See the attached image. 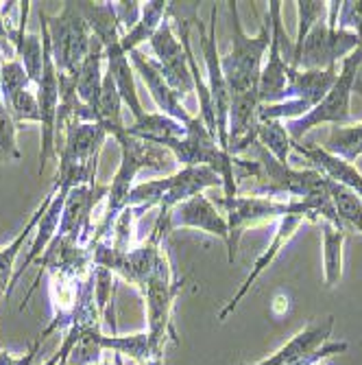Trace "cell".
Masks as SVG:
<instances>
[{
	"label": "cell",
	"mask_w": 362,
	"mask_h": 365,
	"mask_svg": "<svg viewBox=\"0 0 362 365\" xmlns=\"http://www.w3.org/2000/svg\"><path fill=\"white\" fill-rule=\"evenodd\" d=\"M16 134H18V123L7 110L3 96H0V162H11L20 158Z\"/></svg>",
	"instance_id": "obj_24"
},
{
	"label": "cell",
	"mask_w": 362,
	"mask_h": 365,
	"mask_svg": "<svg viewBox=\"0 0 362 365\" xmlns=\"http://www.w3.org/2000/svg\"><path fill=\"white\" fill-rule=\"evenodd\" d=\"M103 48H105V59H107V73L116 81V88H118V92L122 96V103L131 110V114H134V120L144 118L147 112H144L140 98H138V90H136V81H134V71H131L129 57L122 51L120 40L107 42Z\"/></svg>",
	"instance_id": "obj_15"
},
{
	"label": "cell",
	"mask_w": 362,
	"mask_h": 365,
	"mask_svg": "<svg viewBox=\"0 0 362 365\" xmlns=\"http://www.w3.org/2000/svg\"><path fill=\"white\" fill-rule=\"evenodd\" d=\"M40 26H42V46H44V68L42 79L38 83L36 96L40 106V125H42V151H40V171L42 178L46 171V164L53 155H57L55 147V123H57V110H59V77L50 53V36L46 29V14H40Z\"/></svg>",
	"instance_id": "obj_7"
},
{
	"label": "cell",
	"mask_w": 362,
	"mask_h": 365,
	"mask_svg": "<svg viewBox=\"0 0 362 365\" xmlns=\"http://www.w3.org/2000/svg\"><path fill=\"white\" fill-rule=\"evenodd\" d=\"M101 365H124V363H122V354L114 352V361H103Z\"/></svg>",
	"instance_id": "obj_30"
},
{
	"label": "cell",
	"mask_w": 362,
	"mask_h": 365,
	"mask_svg": "<svg viewBox=\"0 0 362 365\" xmlns=\"http://www.w3.org/2000/svg\"><path fill=\"white\" fill-rule=\"evenodd\" d=\"M325 184H327V190H330L332 204H334V210H336L341 223L347 230H356L362 235V199L347 186L336 184L327 178H325Z\"/></svg>",
	"instance_id": "obj_20"
},
{
	"label": "cell",
	"mask_w": 362,
	"mask_h": 365,
	"mask_svg": "<svg viewBox=\"0 0 362 365\" xmlns=\"http://www.w3.org/2000/svg\"><path fill=\"white\" fill-rule=\"evenodd\" d=\"M325 151L349 164L356 162V158L362 155V123L351 127H334L330 140L325 145Z\"/></svg>",
	"instance_id": "obj_22"
},
{
	"label": "cell",
	"mask_w": 362,
	"mask_h": 365,
	"mask_svg": "<svg viewBox=\"0 0 362 365\" xmlns=\"http://www.w3.org/2000/svg\"><path fill=\"white\" fill-rule=\"evenodd\" d=\"M40 341H36L31 346V350L26 352V356H14V354H9V352H3L0 350V365H31L33 363V359H36V354H38V350H40Z\"/></svg>",
	"instance_id": "obj_29"
},
{
	"label": "cell",
	"mask_w": 362,
	"mask_h": 365,
	"mask_svg": "<svg viewBox=\"0 0 362 365\" xmlns=\"http://www.w3.org/2000/svg\"><path fill=\"white\" fill-rule=\"evenodd\" d=\"M103 59H105V48L96 38H92V46L87 57L81 63L79 79H77V96L79 101L90 110L92 118L96 125H101V92H103Z\"/></svg>",
	"instance_id": "obj_13"
},
{
	"label": "cell",
	"mask_w": 362,
	"mask_h": 365,
	"mask_svg": "<svg viewBox=\"0 0 362 365\" xmlns=\"http://www.w3.org/2000/svg\"><path fill=\"white\" fill-rule=\"evenodd\" d=\"M116 7V16H118V22H120V29H124V33H129L134 29L140 20V11H142V3H136V0H131V3H114Z\"/></svg>",
	"instance_id": "obj_28"
},
{
	"label": "cell",
	"mask_w": 362,
	"mask_h": 365,
	"mask_svg": "<svg viewBox=\"0 0 362 365\" xmlns=\"http://www.w3.org/2000/svg\"><path fill=\"white\" fill-rule=\"evenodd\" d=\"M334 328V317H327L321 324H312L306 330H302L299 335H294L284 348H280L273 356L260 361V363H249V365H288L292 361H299L302 356L323 348L332 335Z\"/></svg>",
	"instance_id": "obj_14"
},
{
	"label": "cell",
	"mask_w": 362,
	"mask_h": 365,
	"mask_svg": "<svg viewBox=\"0 0 362 365\" xmlns=\"http://www.w3.org/2000/svg\"><path fill=\"white\" fill-rule=\"evenodd\" d=\"M164 215V212H159ZM166 217V230L175 232L179 227H192V230H201L206 235L218 237L227 243L229 237V227H227V219L218 212V208L210 202V199L201 192L194 195L188 202L175 206Z\"/></svg>",
	"instance_id": "obj_10"
},
{
	"label": "cell",
	"mask_w": 362,
	"mask_h": 365,
	"mask_svg": "<svg viewBox=\"0 0 362 365\" xmlns=\"http://www.w3.org/2000/svg\"><path fill=\"white\" fill-rule=\"evenodd\" d=\"M341 11H343V22L336 29L349 31L360 40L362 46V0L360 3H341Z\"/></svg>",
	"instance_id": "obj_27"
},
{
	"label": "cell",
	"mask_w": 362,
	"mask_h": 365,
	"mask_svg": "<svg viewBox=\"0 0 362 365\" xmlns=\"http://www.w3.org/2000/svg\"><path fill=\"white\" fill-rule=\"evenodd\" d=\"M55 195H57V186L53 184L50 192L44 197V202L40 204V208H38L36 212H33V217L28 219V223L24 225V230L11 241V245H7V247L0 250V295H7V289H9L11 280H14V276H11V274H14V262H16V258H18L22 245L26 243V239H28V235H31V230H36L38 223L42 221V217L46 215V210H48V206L53 204Z\"/></svg>",
	"instance_id": "obj_16"
},
{
	"label": "cell",
	"mask_w": 362,
	"mask_h": 365,
	"mask_svg": "<svg viewBox=\"0 0 362 365\" xmlns=\"http://www.w3.org/2000/svg\"><path fill=\"white\" fill-rule=\"evenodd\" d=\"M46 29L57 75L79 79L81 63L90 53L94 36L77 3H63L61 14L46 16Z\"/></svg>",
	"instance_id": "obj_3"
},
{
	"label": "cell",
	"mask_w": 362,
	"mask_h": 365,
	"mask_svg": "<svg viewBox=\"0 0 362 365\" xmlns=\"http://www.w3.org/2000/svg\"><path fill=\"white\" fill-rule=\"evenodd\" d=\"M323 267L327 287H336L343 276V245L347 232L323 221Z\"/></svg>",
	"instance_id": "obj_19"
},
{
	"label": "cell",
	"mask_w": 362,
	"mask_h": 365,
	"mask_svg": "<svg viewBox=\"0 0 362 365\" xmlns=\"http://www.w3.org/2000/svg\"><path fill=\"white\" fill-rule=\"evenodd\" d=\"M353 192L362 199V184H360V186H356V188H353Z\"/></svg>",
	"instance_id": "obj_32"
},
{
	"label": "cell",
	"mask_w": 362,
	"mask_h": 365,
	"mask_svg": "<svg viewBox=\"0 0 362 365\" xmlns=\"http://www.w3.org/2000/svg\"><path fill=\"white\" fill-rule=\"evenodd\" d=\"M255 143H260L282 164H288L292 140L288 136L286 127L280 120H257V125H255Z\"/></svg>",
	"instance_id": "obj_21"
},
{
	"label": "cell",
	"mask_w": 362,
	"mask_h": 365,
	"mask_svg": "<svg viewBox=\"0 0 362 365\" xmlns=\"http://www.w3.org/2000/svg\"><path fill=\"white\" fill-rule=\"evenodd\" d=\"M227 7H229V14H232V51L225 57H220V66H223V75H225L229 94L232 96L257 94L262 59H265L269 44H271L269 26L262 24L257 36L249 38L238 16V3L229 0Z\"/></svg>",
	"instance_id": "obj_1"
},
{
	"label": "cell",
	"mask_w": 362,
	"mask_h": 365,
	"mask_svg": "<svg viewBox=\"0 0 362 365\" xmlns=\"http://www.w3.org/2000/svg\"><path fill=\"white\" fill-rule=\"evenodd\" d=\"M129 57H131V61H134L136 71L142 77L144 86L149 88L155 106L159 108V114H166V116H171V118H175V120H179L181 125L188 127L194 120V116L183 108V101L173 92V88L166 83V79L161 77V73L155 68V63L151 61V57H147L140 48L131 51Z\"/></svg>",
	"instance_id": "obj_11"
},
{
	"label": "cell",
	"mask_w": 362,
	"mask_h": 365,
	"mask_svg": "<svg viewBox=\"0 0 362 365\" xmlns=\"http://www.w3.org/2000/svg\"><path fill=\"white\" fill-rule=\"evenodd\" d=\"M196 29H199V40L208 66V88L214 103V114H216V140L223 151H227V125H229V103H232V94H229L223 66H220V55H218V44H216V7L212 9L210 18V29L201 24L196 18Z\"/></svg>",
	"instance_id": "obj_8"
},
{
	"label": "cell",
	"mask_w": 362,
	"mask_h": 365,
	"mask_svg": "<svg viewBox=\"0 0 362 365\" xmlns=\"http://www.w3.org/2000/svg\"><path fill=\"white\" fill-rule=\"evenodd\" d=\"M360 48V40L351 31L330 29L325 20L312 26L304 44L292 53V71H325L336 68V61Z\"/></svg>",
	"instance_id": "obj_6"
},
{
	"label": "cell",
	"mask_w": 362,
	"mask_h": 365,
	"mask_svg": "<svg viewBox=\"0 0 362 365\" xmlns=\"http://www.w3.org/2000/svg\"><path fill=\"white\" fill-rule=\"evenodd\" d=\"M299 9V33H297V42H294V51H297L304 40L308 38V33L312 31L314 24H319L327 11V3H314V0H299L297 3Z\"/></svg>",
	"instance_id": "obj_26"
},
{
	"label": "cell",
	"mask_w": 362,
	"mask_h": 365,
	"mask_svg": "<svg viewBox=\"0 0 362 365\" xmlns=\"http://www.w3.org/2000/svg\"><path fill=\"white\" fill-rule=\"evenodd\" d=\"M220 186L223 180L208 167H181V171L164 178V180H149L131 188L129 202L136 210V217H140L144 210H151L153 206H159V212L169 215L175 206L188 202L194 195H201L206 188Z\"/></svg>",
	"instance_id": "obj_2"
},
{
	"label": "cell",
	"mask_w": 362,
	"mask_h": 365,
	"mask_svg": "<svg viewBox=\"0 0 362 365\" xmlns=\"http://www.w3.org/2000/svg\"><path fill=\"white\" fill-rule=\"evenodd\" d=\"M169 14H171V3H144L138 24L129 33H124L122 40H120L122 51L129 55L131 51L140 48V44L151 42V38L155 36V31L159 29V24L164 20H166Z\"/></svg>",
	"instance_id": "obj_18"
},
{
	"label": "cell",
	"mask_w": 362,
	"mask_h": 365,
	"mask_svg": "<svg viewBox=\"0 0 362 365\" xmlns=\"http://www.w3.org/2000/svg\"><path fill=\"white\" fill-rule=\"evenodd\" d=\"M127 134L134 136L142 143H153L159 145L169 138H183L186 136V125L179 120L166 116V114H144V118L134 120V125L127 127Z\"/></svg>",
	"instance_id": "obj_17"
},
{
	"label": "cell",
	"mask_w": 362,
	"mask_h": 365,
	"mask_svg": "<svg viewBox=\"0 0 362 365\" xmlns=\"http://www.w3.org/2000/svg\"><path fill=\"white\" fill-rule=\"evenodd\" d=\"M142 365H164V359H151V361H147Z\"/></svg>",
	"instance_id": "obj_31"
},
{
	"label": "cell",
	"mask_w": 362,
	"mask_h": 365,
	"mask_svg": "<svg viewBox=\"0 0 362 365\" xmlns=\"http://www.w3.org/2000/svg\"><path fill=\"white\" fill-rule=\"evenodd\" d=\"M362 66V46L356 48L351 55H347L343 59V68L332 86V90L325 94L323 101L310 110L308 114H304L299 120H292L288 131L294 140H299L308 129H312L314 125L321 123H334L336 127L345 125L351 120V112H349V101H351V92L356 86V77Z\"/></svg>",
	"instance_id": "obj_5"
},
{
	"label": "cell",
	"mask_w": 362,
	"mask_h": 365,
	"mask_svg": "<svg viewBox=\"0 0 362 365\" xmlns=\"http://www.w3.org/2000/svg\"><path fill=\"white\" fill-rule=\"evenodd\" d=\"M273 33L269 44V61L262 66L260 83H257V98L260 106H277L286 98V88L290 79V61L282 57V44H284V29H282V3L271 0L269 3V16Z\"/></svg>",
	"instance_id": "obj_9"
},
{
	"label": "cell",
	"mask_w": 362,
	"mask_h": 365,
	"mask_svg": "<svg viewBox=\"0 0 362 365\" xmlns=\"http://www.w3.org/2000/svg\"><path fill=\"white\" fill-rule=\"evenodd\" d=\"M304 221H308V217H302V215H286V217H282L280 219V227H277V232H275V239H273V243L260 254V258L255 260V264H253V269L249 272V276L245 278V282H243V287L238 289V293L229 300L227 304H225V309L218 313V319L220 322H225L227 319V315H232L234 311H236V307L240 304V300L243 297L249 293V289L253 287V282L262 276V272H265L269 264L280 256V252L286 247V243L294 237V232L299 230V225L304 223Z\"/></svg>",
	"instance_id": "obj_12"
},
{
	"label": "cell",
	"mask_w": 362,
	"mask_h": 365,
	"mask_svg": "<svg viewBox=\"0 0 362 365\" xmlns=\"http://www.w3.org/2000/svg\"><path fill=\"white\" fill-rule=\"evenodd\" d=\"M7 110L11 112L16 123H40V106H38V96L31 90H22L18 94H14L9 101L5 103Z\"/></svg>",
	"instance_id": "obj_25"
},
{
	"label": "cell",
	"mask_w": 362,
	"mask_h": 365,
	"mask_svg": "<svg viewBox=\"0 0 362 365\" xmlns=\"http://www.w3.org/2000/svg\"><path fill=\"white\" fill-rule=\"evenodd\" d=\"M28 86H31V79H28L24 66L18 57L3 61V68H0V96H3L5 103L14 94L28 90Z\"/></svg>",
	"instance_id": "obj_23"
},
{
	"label": "cell",
	"mask_w": 362,
	"mask_h": 365,
	"mask_svg": "<svg viewBox=\"0 0 362 365\" xmlns=\"http://www.w3.org/2000/svg\"><path fill=\"white\" fill-rule=\"evenodd\" d=\"M218 206L225 208V219L229 227V237H227V260L234 262L238 254V243L243 232L251 225H257L262 221H271V219H282L286 215H302L308 217V221H319V217L302 202H277V199L269 197H223L218 199Z\"/></svg>",
	"instance_id": "obj_4"
}]
</instances>
